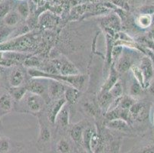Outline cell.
Listing matches in <instances>:
<instances>
[{
    "mask_svg": "<svg viewBox=\"0 0 154 153\" xmlns=\"http://www.w3.org/2000/svg\"><path fill=\"white\" fill-rule=\"evenodd\" d=\"M87 1H91H91H93V0H87Z\"/></svg>",
    "mask_w": 154,
    "mask_h": 153,
    "instance_id": "cell-41",
    "label": "cell"
},
{
    "mask_svg": "<svg viewBox=\"0 0 154 153\" xmlns=\"http://www.w3.org/2000/svg\"><path fill=\"white\" fill-rule=\"evenodd\" d=\"M13 107V99L9 92L0 95V118L12 111Z\"/></svg>",
    "mask_w": 154,
    "mask_h": 153,
    "instance_id": "cell-11",
    "label": "cell"
},
{
    "mask_svg": "<svg viewBox=\"0 0 154 153\" xmlns=\"http://www.w3.org/2000/svg\"><path fill=\"white\" fill-rule=\"evenodd\" d=\"M67 84L53 79H48V94L49 99H58L63 97L66 90Z\"/></svg>",
    "mask_w": 154,
    "mask_h": 153,
    "instance_id": "cell-4",
    "label": "cell"
},
{
    "mask_svg": "<svg viewBox=\"0 0 154 153\" xmlns=\"http://www.w3.org/2000/svg\"><path fill=\"white\" fill-rule=\"evenodd\" d=\"M25 81V74L20 67H15L9 75V82L11 87H21Z\"/></svg>",
    "mask_w": 154,
    "mask_h": 153,
    "instance_id": "cell-13",
    "label": "cell"
},
{
    "mask_svg": "<svg viewBox=\"0 0 154 153\" xmlns=\"http://www.w3.org/2000/svg\"><path fill=\"white\" fill-rule=\"evenodd\" d=\"M83 107L85 109V112L87 113V114L89 115L90 116L95 117L97 116L96 108H95V106L92 103H89V102H87V103H84Z\"/></svg>",
    "mask_w": 154,
    "mask_h": 153,
    "instance_id": "cell-34",
    "label": "cell"
},
{
    "mask_svg": "<svg viewBox=\"0 0 154 153\" xmlns=\"http://www.w3.org/2000/svg\"><path fill=\"white\" fill-rule=\"evenodd\" d=\"M152 119H153V121H154V113H153V116H152Z\"/></svg>",
    "mask_w": 154,
    "mask_h": 153,
    "instance_id": "cell-40",
    "label": "cell"
},
{
    "mask_svg": "<svg viewBox=\"0 0 154 153\" xmlns=\"http://www.w3.org/2000/svg\"><path fill=\"white\" fill-rule=\"evenodd\" d=\"M52 64L61 75L72 76L80 74L76 66L65 57L54 59L52 61Z\"/></svg>",
    "mask_w": 154,
    "mask_h": 153,
    "instance_id": "cell-3",
    "label": "cell"
},
{
    "mask_svg": "<svg viewBox=\"0 0 154 153\" xmlns=\"http://www.w3.org/2000/svg\"><path fill=\"white\" fill-rule=\"evenodd\" d=\"M14 29L12 27H9L5 25H0V44L10 39V36L12 35Z\"/></svg>",
    "mask_w": 154,
    "mask_h": 153,
    "instance_id": "cell-23",
    "label": "cell"
},
{
    "mask_svg": "<svg viewBox=\"0 0 154 153\" xmlns=\"http://www.w3.org/2000/svg\"><path fill=\"white\" fill-rule=\"evenodd\" d=\"M67 104V101L65 98L63 97L59 98L55 100L51 103L49 106L48 109L47 110V118L48 121L54 125L56 122V118L60 111L61 110L63 107Z\"/></svg>",
    "mask_w": 154,
    "mask_h": 153,
    "instance_id": "cell-7",
    "label": "cell"
},
{
    "mask_svg": "<svg viewBox=\"0 0 154 153\" xmlns=\"http://www.w3.org/2000/svg\"><path fill=\"white\" fill-rule=\"evenodd\" d=\"M28 92L27 89H26V86H21L18 87H11L9 90V93L10 96H12L13 101L19 103L23 99L25 95L26 94V93Z\"/></svg>",
    "mask_w": 154,
    "mask_h": 153,
    "instance_id": "cell-19",
    "label": "cell"
},
{
    "mask_svg": "<svg viewBox=\"0 0 154 153\" xmlns=\"http://www.w3.org/2000/svg\"><path fill=\"white\" fill-rule=\"evenodd\" d=\"M38 123H39V136L38 142L42 145H45L46 143L50 142L51 138V130L48 128V125L45 122L42 120L41 116H38Z\"/></svg>",
    "mask_w": 154,
    "mask_h": 153,
    "instance_id": "cell-12",
    "label": "cell"
},
{
    "mask_svg": "<svg viewBox=\"0 0 154 153\" xmlns=\"http://www.w3.org/2000/svg\"><path fill=\"white\" fill-rule=\"evenodd\" d=\"M141 15H149L154 13V5H144L140 9Z\"/></svg>",
    "mask_w": 154,
    "mask_h": 153,
    "instance_id": "cell-35",
    "label": "cell"
},
{
    "mask_svg": "<svg viewBox=\"0 0 154 153\" xmlns=\"http://www.w3.org/2000/svg\"><path fill=\"white\" fill-rule=\"evenodd\" d=\"M129 123L121 119L110 120L106 123V126L110 130H117L119 132H127L130 130Z\"/></svg>",
    "mask_w": 154,
    "mask_h": 153,
    "instance_id": "cell-15",
    "label": "cell"
},
{
    "mask_svg": "<svg viewBox=\"0 0 154 153\" xmlns=\"http://www.w3.org/2000/svg\"><path fill=\"white\" fill-rule=\"evenodd\" d=\"M19 1H20V2H21V1H24V0H19Z\"/></svg>",
    "mask_w": 154,
    "mask_h": 153,
    "instance_id": "cell-43",
    "label": "cell"
},
{
    "mask_svg": "<svg viewBox=\"0 0 154 153\" xmlns=\"http://www.w3.org/2000/svg\"><path fill=\"white\" fill-rule=\"evenodd\" d=\"M2 0H0V2H2Z\"/></svg>",
    "mask_w": 154,
    "mask_h": 153,
    "instance_id": "cell-44",
    "label": "cell"
},
{
    "mask_svg": "<svg viewBox=\"0 0 154 153\" xmlns=\"http://www.w3.org/2000/svg\"><path fill=\"white\" fill-rule=\"evenodd\" d=\"M11 11V4L8 1L0 2V19H3Z\"/></svg>",
    "mask_w": 154,
    "mask_h": 153,
    "instance_id": "cell-30",
    "label": "cell"
},
{
    "mask_svg": "<svg viewBox=\"0 0 154 153\" xmlns=\"http://www.w3.org/2000/svg\"><path fill=\"white\" fill-rule=\"evenodd\" d=\"M143 88L135 80L134 81H133L132 84H131V87H130V96L135 99V98L140 96L143 92Z\"/></svg>",
    "mask_w": 154,
    "mask_h": 153,
    "instance_id": "cell-28",
    "label": "cell"
},
{
    "mask_svg": "<svg viewBox=\"0 0 154 153\" xmlns=\"http://www.w3.org/2000/svg\"><path fill=\"white\" fill-rule=\"evenodd\" d=\"M10 149V142L9 139L2 138L0 139V153H7Z\"/></svg>",
    "mask_w": 154,
    "mask_h": 153,
    "instance_id": "cell-33",
    "label": "cell"
},
{
    "mask_svg": "<svg viewBox=\"0 0 154 153\" xmlns=\"http://www.w3.org/2000/svg\"><path fill=\"white\" fill-rule=\"evenodd\" d=\"M131 118L140 121L146 120L149 116V110L143 103L135 102L134 105L129 109Z\"/></svg>",
    "mask_w": 154,
    "mask_h": 153,
    "instance_id": "cell-8",
    "label": "cell"
},
{
    "mask_svg": "<svg viewBox=\"0 0 154 153\" xmlns=\"http://www.w3.org/2000/svg\"><path fill=\"white\" fill-rule=\"evenodd\" d=\"M131 71H132L133 75H134V78H135L136 81L139 83L141 85L143 89H145V84H144V78L143 75L142 71H141L140 66L137 65H133L131 68Z\"/></svg>",
    "mask_w": 154,
    "mask_h": 153,
    "instance_id": "cell-26",
    "label": "cell"
},
{
    "mask_svg": "<svg viewBox=\"0 0 154 153\" xmlns=\"http://www.w3.org/2000/svg\"><path fill=\"white\" fill-rule=\"evenodd\" d=\"M135 99L130 95L129 96H122L120 98L118 106L123 109L129 110L130 108L135 103Z\"/></svg>",
    "mask_w": 154,
    "mask_h": 153,
    "instance_id": "cell-25",
    "label": "cell"
},
{
    "mask_svg": "<svg viewBox=\"0 0 154 153\" xmlns=\"http://www.w3.org/2000/svg\"><path fill=\"white\" fill-rule=\"evenodd\" d=\"M151 1H153V2H154V0H151Z\"/></svg>",
    "mask_w": 154,
    "mask_h": 153,
    "instance_id": "cell-45",
    "label": "cell"
},
{
    "mask_svg": "<svg viewBox=\"0 0 154 153\" xmlns=\"http://www.w3.org/2000/svg\"><path fill=\"white\" fill-rule=\"evenodd\" d=\"M113 64H114L115 69L119 74H124L129 70H131V67L134 65L132 57L125 53H122L120 57Z\"/></svg>",
    "mask_w": 154,
    "mask_h": 153,
    "instance_id": "cell-9",
    "label": "cell"
},
{
    "mask_svg": "<svg viewBox=\"0 0 154 153\" xmlns=\"http://www.w3.org/2000/svg\"><path fill=\"white\" fill-rule=\"evenodd\" d=\"M141 71H142L143 75L144 78V84H145V89L148 87L151 82H152V78L154 74V68L152 61L151 58L148 56H145L143 57L140 61V64Z\"/></svg>",
    "mask_w": 154,
    "mask_h": 153,
    "instance_id": "cell-6",
    "label": "cell"
},
{
    "mask_svg": "<svg viewBox=\"0 0 154 153\" xmlns=\"http://www.w3.org/2000/svg\"><path fill=\"white\" fill-rule=\"evenodd\" d=\"M1 137H2V136H1V133H0V139H1Z\"/></svg>",
    "mask_w": 154,
    "mask_h": 153,
    "instance_id": "cell-42",
    "label": "cell"
},
{
    "mask_svg": "<svg viewBox=\"0 0 154 153\" xmlns=\"http://www.w3.org/2000/svg\"><path fill=\"white\" fill-rule=\"evenodd\" d=\"M21 101H23L25 103L26 106V113H30L32 114H40L44 109L46 102L42 96L30 92L26 93V94Z\"/></svg>",
    "mask_w": 154,
    "mask_h": 153,
    "instance_id": "cell-2",
    "label": "cell"
},
{
    "mask_svg": "<svg viewBox=\"0 0 154 153\" xmlns=\"http://www.w3.org/2000/svg\"><path fill=\"white\" fill-rule=\"evenodd\" d=\"M32 2L35 4L36 5H42L43 4H42L41 2H44V0H32Z\"/></svg>",
    "mask_w": 154,
    "mask_h": 153,
    "instance_id": "cell-38",
    "label": "cell"
},
{
    "mask_svg": "<svg viewBox=\"0 0 154 153\" xmlns=\"http://www.w3.org/2000/svg\"><path fill=\"white\" fill-rule=\"evenodd\" d=\"M56 123H58V125L61 128L66 129L69 126L70 123V112L69 109L66 106V105L61 109L60 113L56 118Z\"/></svg>",
    "mask_w": 154,
    "mask_h": 153,
    "instance_id": "cell-17",
    "label": "cell"
},
{
    "mask_svg": "<svg viewBox=\"0 0 154 153\" xmlns=\"http://www.w3.org/2000/svg\"><path fill=\"white\" fill-rule=\"evenodd\" d=\"M148 88H149V93L154 96V81H152V82H151L149 84V85L148 86Z\"/></svg>",
    "mask_w": 154,
    "mask_h": 153,
    "instance_id": "cell-37",
    "label": "cell"
},
{
    "mask_svg": "<svg viewBox=\"0 0 154 153\" xmlns=\"http://www.w3.org/2000/svg\"><path fill=\"white\" fill-rule=\"evenodd\" d=\"M124 47L121 45H113L112 48L111 57H112V63H114L117 59L120 57V56L122 54Z\"/></svg>",
    "mask_w": 154,
    "mask_h": 153,
    "instance_id": "cell-32",
    "label": "cell"
},
{
    "mask_svg": "<svg viewBox=\"0 0 154 153\" xmlns=\"http://www.w3.org/2000/svg\"><path fill=\"white\" fill-rule=\"evenodd\" d=\"M152 16L149 15H140L137 19V23L143 29H146L152 23Z\"/></svg>",
    "mask_w": 154,
    "mask_h": 153,
    "instance_id": "cell-29",
    "label": "cell"
},
{
    "mask_svg": "<svg viewBox=\"0 0 154 153\" xmlns=\"http://www.w3.org/2000/svg\"><path fill=\"white\" fill-rule=\"evenodd\" d=\"M41 81V78H32V80L29 83H27V84L26 85V87L27 89L28 92L40 95L45 100V97H48V84H45L44 83H42Z\"/></svg>",
    "mask_w": 154,
    "mask_h": 153,
    "instance_id": "cell-5",
    "label": "cell"
},
{
    "mask_svg": "<svg viewBox=\"0 0 154 153\" xmlns=\"http://www.w3.org/2000/svg\"><path fill=\"white\" fill-rule=\"evenodd\" d=\"M20 19L21 16L19 15L17 11L16 12L15 11H11L2 19L3 20V25L9 26V27H13V26H15V25L19 23Z\"/></svg>",
    "mask_w": 154,
    "mask_h": 153,
    "instance_id": "cell-21",
    "label": "cell"
},
{
    "mask_svg": "<svg viewBox=\"0 0 154 153\" xmlns=\"http://www.w3.org/2000/svg\"><path fill=\"white\" fill-rule=\"evenodd\" d=\"M110 94L112 95L114 99L121 97L123 96V93H124V87H123V84L120 79L114 84L113 87L110 88L109 90Z\"/></svg>",
    "mask_w": 154,
    "mask_h": 153,
    "instance_id": "cell-24",
    "label": "cell"
},
{
    "mask_svg": "<svg viewBox=\"0 0 154 153\" xmlns=\"http://www.w3.org/2000/svg\"><path fill=\"white\" fill-rule=\"evenodd\" d=\"M96 129L92 128L91 126H85V129L83 130V133H82V142H83L84 146L85 147L86 150L89 151H91V136L93 135L94 132Z\"/></svg>",
    "mask_w": 154,
    "mask_h": 153,
    "instance_id": "cell-20",
    "label": "cell"
},
{
    "mask_svg": "<svg viewBox=\"0 0 154 153\" xmlns=\"http://www.w3.org/2000/svg\"><path fill=\"white\" fill-rule=\"evenodd\" d=\"M114 99H115L112 96L109 91L108 92L99 93L98 99H97L98 106L100 109L104 113V114L108 111Z\"/></svg>",
    "mask_w": 154,
    "mask_h": 153,
    "instance_id": "cell-14",
    "label": "cell"
},
{
    "mask_svg": "<svg viewBox=\"0 0 154 153\" xmlns=\"http://www.w3.org/2000/svg\"><path fill=\"white\" fill-rule=\"evenodd\" d=\"M17 12L22 19H28L31 12L30 5L27 0L21 1L17 6Z\"/></svg>",
    "mask_w": 154,
    "mask_h": 153,
    "instance_id": "cell-22",
    "label": "cell"
},
{
    "mask_svg": "<svg viewBox=\"0 0 154 153\" xmlns=\"http://www.w3.org/2000/svg\"><path fill=\"white\" fill-rule=\"evenodd\" d=\"M81 96V90L72 87H68L64 94V97L67 101V103L70 105L75 104Z\"/></svg>",
    "mask_w": 154,
    "mask_h": 153,
    "instance_id": "cell-16",
    "label": "cell"
},
{
    "mask_svg": "<svg viewBox=\"0 0 154 153\" xmlns=\"http://www.w3.org/2000/svg\"><path fill=\"white\" fill-rule=\"evenodd\" d=\"M23 64L26 67L29 68H37L42 65L41 60L38 57L34 55H29L27 58L24 61Z\"/></svg>",
    "mask_w": 154,
    "mask_h": 153,
    "instance_id": "cell-27",
    "label": "cell"
},
{
    "mask_svg": "<svg viewBox=\"0 0 154 153\" xmlns=\"http://www.w3.org/2000/svg\"><path fill=\"white\" fill-rule=\"evenodd\" d=\"M57 150L60 153H69L71 151V147L66 140L61 139L57 144Z\"/></svg>",
    "mask_w": 154,
    "mask_h": 153,
    "instance_id": "cell-31",
    "label": "cell"
},
{
    "mask_svg": "<svg viewBox=\"0 0 154 153\" xmlns=\"http://www.w3.org/2000/svg\"><path fill=\"white\" fill-rule=\"evenodd\" d=\"M119 80V73L117 72V70L115 69L114 64H112L109 70L108 76H107V79L102 85L100 90L99 93L103 92H108L110 90V88L114 85L116 82Z\"/></svg>",
    "mask_w": 154,
    "mask_h": 153,
    "instance_id": "cell-10",
    "label": "cell"
},
{
    "mask_svg": "<svg viewBox=\"0 0 154 153\" xmlns=\"http://www.w3.org/2000/svg\"><path fill=\"white\" fill-rule=\"evenodd\" d=\"M140 153H154V145H148L140 150Z\"/></svg>",
    "mask_w": 154,
    "mask_h": 153,
    "instance_id": "cell-36",
    "label": "cell"
},
{
    "mask_svg": "<svg viewBox=\"0 0 154 153\" xmlns=\"http://www.w3.org/2000/svg\"><path fill=\"white\" fill-rule=\"evenodd\" d=\"M29 75L32 78H42V79H53L61 81L68 86L72 87L78 90L82 89L85 85L86 76L82 74H77L72 76H64L61 74H52L47 73L42 70L37 68H29L28 71Z\"/></svg>",
    "mask_w": 154,
    "mask_h": 153,
    "instance_id": "cell-1",
    "label": "cell"
},
{
    "mask_svg": "<svg viewBox=\"0 0 154 153\" xmlns=\"http://www.w3.org/2000/svg\"><path fill=\"white\" fill-rule=\"evenodd\" d=\"M80 153H88V151H82Z\"/></svg>",
    "mask_w": 154,
    "mask_h": 153,
    "instance_id": "cell-39",
    "label": "cell"
},
{
    "mask_svg": "<svg viewBox=\"0 0 154 153\" xmlns=\"http://www.w3.org/2000/svg\"><path fill=\"white\" fill-rule=\"evenodd\" d=\"M85 126L83 123H79L74 125L70 130V136L75 142L78 143L82 140V133Z\"/></svg>",
    "mask_w": 154,
    "mask_h": 153,
    "instance_id": "cell-18",
    "label": "cell"
}]
</instances>
